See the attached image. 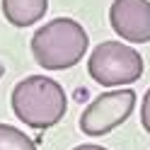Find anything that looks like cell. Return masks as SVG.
Returning <instances> with one entry per match:
<instances>
[{
	"mask_svg": "<svg viewBox=\"0 0 150 150\" xmlns=\"http://www.w3.org/2000/svg\"><path fill=\"white\" fill-rule=\"evenodd\" d=\"M10 104H12L15 116L24 126H32L36 131H46L65 116L68 97H65L63 87L53 78L29 75V78L20 80L12 87Z\"/></svg>",
	"mask_w": 150,
	"mask_h": 150,
	"instance_id": "obj_1",
	"label": "cell"
},
{
	"mask_svg": "<svg viewBox=\"0 0 150 150\" xmlns=\"http://www.w3.org/2000/svg\"><path fill=\"white\" fill-rule=\"evenodd\" d=\"M32 56L46 70H68L82 61L90 49V36L80 22L58 17L36 29L32 36Z\"/></svg>",
	"mask_w": 150,
	"mask_h": 150,
	"instance_id": "obj_2",
	"label": "cell"
},
{
	"mask_svg": "<svg viewBox=\"0 0 150 150\" xmlns=\"http://www.w3.org/2000/svg\"><path fill=\"white\" fill-rule=\"evenodd\" d=\"M143 56L136 49L121 41H102L97 49H92L87 70L92 80L102 87H124L133 85L143 75Z\"/></svg>",
	"mask_w": 150,
	"mask_h": 150,
	"instance_id": "obj_3",
	"label": "cell"
},
{
	"mask_svg": "<svg viewBox=\"0 0 150 150\" xmlns=\"http://www.w3.org/2000/svg\"><path fill=\"white\" fill-rule=\"evenodd\" d=\"M136 107V92L131 87L109 90L85 107L80 114V131L87 136H104L131 116Z\"/></svg>",
	"mask_w": 150,
	"mask_h": 150,
	"instance_id": "obj_4",
	"label": "cell"
},
{
	"mask_svg": "<svg viewBox=\"0 0 150 150\" xmlns=\"http://www.w3.org/2000/svg\"><path fill=\"white\" fill-rule=\"evenodd\" d=\"M109 24L124 41H150V0H114L109 7Z\"/></svg>",
	"mask_w": 150,
	"mask_h": 150,
	"instance_id": "obj_5",
	"label": "cell"
},
{
	"mask_svg": "<svg viewBox=\"0 0 150 150\" xmlns=\"http://www.w3.org/2000/svg\"><path fill=\"white\" fill-rule=\"evenodd\" d=\"M3 17L12 27H32L41 20L49 10V0H0Z\"/></svg>",
	"mask_w": 150,
	"mask_h": 150,
	"instance_id": "obj_6",
	"label": "cell"
},
{
	"mask_svg": "<svg viewBox=\"0 0 150 150\" xmlns=\"http://www.w3.org/2000/svg\"><path fill=\"white\" fill-rule=\"evenodd\" d=\"M0 150H36V143L24 131L0 124Z\"/></svg>",
	"mask_w": 150,
	"mask_h": 150,
	"instance_id": "obj_7",
	"label": "cell"
},
{
	"mask_svg": "<svg viewBox=\"0 0 150 150\" xmlns=\"http://www.w3.org/2000/svg\"><path fill=\"white\" fill-rule=\"evenodd\" d=\"M140 126L150 133V87L143 95V102H140Z\"/></svg>",
	"mask_w": 150,
	"mask_h": 150,
	"instance_id": "obj_8",
	"label": "cell"
},
{
	"mask_svg": "<svg viewBox=\"0 0 150 150\" xmlns=\"http://www.w3.org/2000/svg\"><path fill=\"white\" fill-rule=\"evenodd\" d=\"M73 150H107V148H102V145H95V143H82V145L73 148Z\"/></svg>",
	"mask_w": 150,
	"mask_h": 150,
	"instance_id": "obj_9",
	"label": "cell"
},
{
	"mask_svg": "<svg viewBox=\"0 0 150 150\" xmlns=\"http://www.w3.org/2000/svg\"><path fill=\"white\" fill-rule=\"evenodd\" d=\"M3 75H5V68H3V63H0V78H3Z\"/></svg>",
	"mask_w": 150,
	"mask_h": 150,
	"instance_id": "obj_10",
	"label": "cell"
}]
</instances>
